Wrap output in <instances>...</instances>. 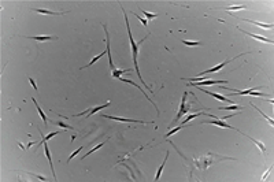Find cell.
I'll use <instances>...</instances> for the list:
<instances>
[{
	"label": "cell",
	"instance_id": "22",
	"mask_svg": "<svg viewBox=\"0 0 274 182\" xmlns=\"http://www.w3.org/2000/svg\"><path fill=\"white\" fill-rule=\"evenodd\" d=\"M251 105H252V107H254V108H256V110H258V112H259V114H261V115H262V117H263V118H264V119L267 120L269 123H270V125H271V126H273V125H274V122H273V119H271V118H269V117H267V115H266V114H263V112H262V111H261V110H259V108H258V107H255L254 104H251Z\"/></svg>",
	"mask_w": 274,
	"mask_h": 182
},
{
	"label": "cell",
	"instance_id": "12",
	"mask_svg": "<svg viewBox=\"0 0 274 182\" xmlns=\"http://www.w3.org/2000/svg\"><path fill=\"white\" fill-rule=\"evenodd\" d=\"M104 55H107V49H106V51H103V52H102V53H99V55H97V56H95V58L92 59V60H90V62L88 63L87 66H82V67H81V70H84V68H87V67H90V66L93 65V63H96V62H97V60H99L100 58H103Z\"/></svg>",
	"mask_w": 274,
	"mask_h": 182
},
{
	"label": "cell",
	"instance_id": "4",
	"mask_svg": "<svg viewBox=\"0 0 274 182\" xmlns=\"http://www.w3.org/2000/svg\"><path fill=\"white\" fill-rule=\"evenodd\" d=\"M199 91L200 92H204L206 94H210V96H213V97H215V99H218L219 101H225V103H233V104H234V101H233V100H230V99H228L226 96H222V94H219V93H214V92L207 91V89H203V88H200V86H199Z\"/></svg>",
	"mask_w": 274,
	"mask_h": 182
},
{
	"label": "cell",
	"instance_id": "24",
	"mask_svg": "<svg viewBox=\"0 0 274 182\" xmlns=\"http://www.w3.org/2000/svg\"><path fill=\"white\" fill-rule=\"evenodd\" d=\"M182 44H185V45H188V47H197V45H200L202 42L200 41H188V40H182Z\"/></svg>",
	"mask_w": 274,
	"mask_h": 182
},
{
	"label": "cell",
	"instance_id": "7",
	"mask_svg": "<svg viewBox=\"0 0 274 182\" xmlns=\"http://www.w3.org/2000/svg\"><path fill=\"white\" fill-rule=\"evenodd\" d=\"M239 131H240V130H239ZM240 133H241L243 136H245V137H247L248 140H251L252 143H254L255 145H256V146L259 148V149L262 151V153H266V146H264V144H263V143H261V141H258V140H255V138H252L251 136H247V134H245V133H243V131H240Z\"/></svg>",
	"mask_w": 274,
	"mask_h": 182
},
{
	"label": "cell",
	"instance_id": "13",
	"mask_svg": "<svg viewBox=\"0 0 274 182\" xmlns=\"http://www.w3.org/2000/svg\"><path fill=\"white\" fill-rule=\"evenodd\" d=\"M44 151H45V155H47V157H48V160H49V169H51V171H52V175H54V178H56V175H55V171H54V166H52L51 152H49L48 145H47V144H44Z\"/></svg>",
	"mask_w": 274,
	"mask_h": 182
},
{
	"label": "cell",
	"instance_id": "1",
	"mask_svg": "<svg viewBox=\"0 0 274 182\" xmlns=\"http://www.w3.org/2000/svg\"><path fill=\"white\" fill-rule=\"evenodd\" d=\"M122 11H123V14H125V22H126V30H128V34H129V40H130V45H132V55H133V62H134V67H136V70H137V75H139V78H140V81L143 82V84L145 85V82L143 81V78H141V75H140V73H139V65H137V53H139V45L141 44L143 41H144L147 37H144V39L141 40V41H139L137 44H136V41H134V39H133V36H132V30H130V26H129V19H128V15H126V13H125V10L122 8ZM147 88L151 91V88H149L148 85H145ZM152 92V91H151Z\"/></svg>",
	"mask_w": 274,
	"mask_h": 182
},
{
	"label": "cell",
	"instance_id": "6",
	"mask_svg": "<svg viewBox=\"0 0 274 182\" xmlns=\"http://www.w3.org/2000/svg\"><path fill=\"white\" fill-rule=\"evenodd\" d=\"M215 84H228V81H215V79H206V81H204V79H199V81H196L195 82V85H215Z\"/></svg>",
	"mask_w": 274,
	"mask_h": 182
},
{
	"label": "cell",
	"instance_id": "20",
	"mask_svg": "<svg viewBox=\"0 0 274 182\" xmlns=\"http://www.w3.org/2000/svg\"><path fill=\"white\" fill-rule=\"evenodd\" d=\"M200 115H206L203 112V111H200V112H196V114H190V115H188L187 118H185L184 119V122H182V123H187V122H189V120H192V119H195V118H197V117H200Z\"/></svg>",
	"mask_w": 274,
	"mask_h": 182
},
{
	"label": "cell",
	"instance_id": "28",
	"mask_svg": "<svg viewBox=\"0 0 274 182\" xmlns=\"http://www.w3.org/2000/svg\"><path fill=\"white\" fill-rule=\"evenodd\" d=\"M133 15H134L136 18H137V19H140V21H141V22H143V25H144V26H148V21L145 19V18H143V16L137 15V14H134V13H133Z\"/></svg>",
	"mask_w": 274,
	"mask_h": 182
},
{
	"label": "cell",
	"instance_id": "25",
	"mask_svg": "<svg viewBox=\"0 0 274 182\" xmlns=\"http://www.w3.org/2000/svg\"><path fill=\"white\" fill-rule=\"evenodd\" d=\"M56 134H59V131H52V133H49V134H48V136H45V137H43V140H41V141H40V143H39V144H41V143H45V141H47V140H51L52 137H55V136H56Z\"/></svg>",
	"mask_w": 274,
	"mask_h": 182
},
{
	"label": "cell",
	"instance_id": "33",
	"mask_svg": "<svg viewBox=\"0 0 274 182\" xmlns=\"http://www.w3.org/2000/svg\"><path fill=\"white\" fill-rule=\"evenodd\" d=\"M59 126H60V127H65V129H73V127H71V126H69V125H65V123H62V122H59Z\"/></svg>",
	"mask_w": 274,
	"mask_h": 182
},
{
	"label": "cell",
	"instance_id": "21",
	"mask_svg": "<svg viewBox=\"0 0 274 182\" xmlns=\"http://www.w3.org/2000/svg\"><path fill=\"white\" fill-rule=\"evenodd\" d=\"M141 13L145 15V19L147 21H149V19H155L156 16H158V14H152V13H148V11H145V10H141Z\"/></svg>",
	"mask_w": 274,
	"mask_h": 182
},
{
	"label": "cell",
	"instance_id": "10",
	"mask_svg": "<svg viewBox=\"0 0 274 182\" xmlns=\"http://www.w3.org/2000/svg\"><path fill=\"white\" fill-rule=\"evenodd\" d=\"M28 39L36 40V41H39V42H44V41H51V40H56L58 37H56V36H36V37H28Z\"/></svg>",
	"mask_w": 274,
	"mask_h": 182
},
{
	"label": "cell",
	"instance_id": "8",
	"mask_svg": "<svg viewBox=\"0 0 274 182\" xmlns=\"http://www.w3.org/2000/svg\"><path fill=\"white\" fill-rule=\"evenodd\" d=\"M243 33H245L247 36H249V37H252V39H255V40H261V41H263V42H269V44H273V40L271 39H266V37H263V36H258V34H252V33H248V32H245V30H243V29H240Z\"/></svg>",
	"mask_w": 274,
	"mask_h": 182
},
{
	"label": "cell",
	"instance_id": "23",
	"mask_svg": "<svg viewBox=\"0 0 274 182\" xmlns=\"http://www.w3.org/2000/svg\"><path fill=\"white\" fill-rule=\"evenodd\" d=\"M104 144H106V141H104V143H102V144H99V145H96V146H93V148H92V149L89 151V152L87 153V155H84L82 156V157H81V159H84V157H87V156H89L90 153H93L95 151H97V149H100V148H102V146H104Z\"/></svg>",
	"mask_w": 274,
	"mask_h": 182
},
{
	"label": "cell",
	"instance_id": "27",
	"mask_svg": "<svg viewBox=\"0 0 274 182\" xmlns=\"http://www.w3.org/2000/svg\"><path fill=\"white\" fill-rule=\"evenodd\" d=\"M184 127H187V125H181V126H178V127H175V129H173V130H170L167 134H166V137H170V136H173L174 133H177L178 130L180 129H184Z\"/></svg>",
	"mask_w": 274,
	"mask_h": 182
},
{
	"label": "cell",
	"instance_id": "16",
	"mask_svg": "<svg viewBox=\"0 0 274 182\" xmlns=\"http://www.w3.org/2000/svg\"><path fill=\"white\" fill-rule=\"evenodd\" d=\"M219 110H226V111H239V110H243L241 105L239 104H230V105H223V107H219Z\"/></svg>",
	"mask_w": 274,
	"mask_h": 182
},
{
	"label": "cell",
	"instance_id": "26",
	"mask_svg": "<svg viewBox=\"0 0 274 182\" xmlns=\"http://www.w3.org/2000/svg\"><path fill=\"white\" fill-rule=\"evenodd\" d=\"M226 11H240V10H245V6H234V7H226Z\"/></svg>",
	"mask_w": 274,
	"mask_h": 182
},
{
	"label": "cell",
	"instance_id": "29",
	"mask_svg": "<svg viewBox=\"0 0 274 182\" xmlns=\"http://www.w3.org/2000/svg\"><path fill=\"white\" fill-rule=\"evenodd\" d=\"M82 148H84V146H80V148H78L77 151H74V152L71 153V155H70V157H69V159H67V162H70V160L73 159V157H74L75 155H78V153H80V151H82Z\"/></svg>",
	"mask_w": 274,
	"mask_h": 182
},
{
	"label": "cell",
	"instance_id": "11",
	"mask_svg": "<svg viewBox=\"0 0 274 182\" xmlns=\"http://www.w3.org/2000/svg\"><path fill=\"white\" fill-rule=\"evenodd\" d=\"M36 13H40V14H45V15H63L66 14L67 11H62V13H55V11H49V10H43V8H34Z\"/></svg>",
	"mask_w": 274,
	"mask_h": 182
},
{
	"label": "cell",
	"instance_id": "30",
	"mask_svg": "<svg viewBox=\"0 0 274 182\" xmlns=\"http://www.w3.org/2000/svg\"><path fill=\"white\" fill-rule=\"evenodd\" d=\"M249 94H251V96H262V97L266 96V94L262 93V92H249Z\"/></svg>",
	"mask_w": 274,
	"mask_h": 182
},
{
	"label": "cell",
	"instance_id": "17",
	"mask_svg": "<svg viewBox=\"0 0 274 182\" xmlns=\"http://www.w3.org/2000/svg\"><path fill=\"white\" fill-rule=\"evenodd\" d=\"M123 73H130L129 68H126V70H119V68H114L113 73H111V75H113L114 78H118L119 79L121 78V74H123Z\"/></svg>",
	"mask_w": 274,
	"mask_h": 182
},
{
	"label": "cell",
	"instance_id": "5",
	"mask_svg": "<svg viewBox=\"0 0 274 182\" xmlns=\"http://www.w3.org/2000/svg\"><path fill=\"white\" fill-rule=\"evenodd\" d=\"M234 59V58H233ZM233 59H228V60H226V62H222V63H219L218 66H215V67H213V68H208V70H206V71H202V73H199V77H202V75L203 74H208V73H217V71H219V70H221V68L222 67H225L226 65H228V63H230L233 60Z\"/></svg>",
	"mask_w": 274,
	"mask_h": 182
},
{
	"label": "cell",
	"instance_id": "15",
	"mask_svg": "<svg viewBox=\"0 0 274 182\" xmlns=\"http://www.w3.org/2000/svg\"><path fill=\"white\" fill-rule=\"evenodd\" d=\"M32 101H33V103H34V105H36V108H37V111H39V114H40V117H41L43 122H44V123L47 125V122H48V120H47V117H45V114H44V112H43V110H41V108L39 107V103H37V101H36V99H34V97H32Z\"/></svg>",
	"mask_w": 274,
	"mask_h": 182
},
{
	"label": "cell",
	"instance_id": "2",
	"mask_svg": "<svg viewBox=\"0 0 274 182\" xmlns=\"http://www.w3.org/2000/svg\"><path fill=\"white\" fill-rule=\"evenodd\" d=\"M103 118L107 119H113V120H118V122H130V123H143V125H148V122H144V120L140 119H129V118H119V117H113V115H104L102 114Z\"/></svg>",
	"mask_w": 274,
	"mask_h": 182
},
{
	"label": "cell",
	"instance_id": "9",
	"mask_svg": "<svg viewBox=\"0 0 274 182\" xmlns=\"http://www.w3.org/2000/svg\"><path fill=\"white\" fill-rule=\"evenodd\" d=\"M263 86H256V88H249V89H247V91H233L232 93V96H245V94H249V92H254V91H258V89H262Z\"/></svg>",
	"mask_w": 274,
	"mask_h": 182
},
{
	"label": "cell",
	"instance_id": "31",
	"mask_svg": "<svg viewBox=\"0 0 274 182\" xmlns=\"http://www.w3.org/2000/svg\"><path fill=\"white\" fill-rule=\"evenodd\" d=\"M29 81H30V84H32V86H33V88H34V91H36V92L39 91V88H37V85H36V81H34V79H33V78H30V77H29Z\"/></svg>",
	"mask_w": 274,
	"mask_h": 182
},
{
	"label": "cell",
	"instance_id": "3",
	"mask_svg": "<svg viewBox=\"0 0 274 182\" xmlns=\"http://www.w3.org/2000/svg\"><path fill=\"white\" fill-rule=\"evenodd\" d=\"M204 125H217V126L219 127H225V129H234L233 126H230V125L226 123V120L223 119H218L217 117H214L213 115V120H207V122H203Z\"/></svg>",
	"mask_w": 274,
	"mask_h": 182
},
{
	"label": "cell",
	"instance_id": "14",
	"mask_svg": "<svg viewBox=\"0 0 274 182\" xmlns=\"http://www.w3.org/2000/svg\"><path fill=\"white\" fill-rule=\"evenodd\" d=\"M243 21H245V22H248V23H252V25H255V26H261V27H263V29H271V27H273L271 23H261V22L251 21V19H243Z\"/></svg>",
	"mask_w": 274,
	"mask_h": 182
},
{
	"label": "cell",
	"instance_id": "32",
	"mask_svg": "<svg viewBox=\"0 0 274 182\" xmlns=\"http://www.w3.org/2000/svg\"><path fill=\"white\" fill-rule=\"evenodd\" d=\"M270 172H271V167H270V169L267 170V171H266V174H264V175L262 177V181H264V179L267 178V175H269V174H270Z\"/></svg>",
	"mask_w": 274,
	"mask_h": 182
},
{
	"label": "cell",
	"instance_id": "19",
	"mask_svg": "<svg viewBox=\"0 0 274 182\" xmlns=\"http://www.w3.org/2000/svg\"><path fill=\"white\" fill-rule=\"evenodd\" d=\"M110 104H111V101H107V103H104L103 105H97V107H95V108H90L89 110V112L90 114H88V117H90L92 114H95V112H97V111H100L102 108H104V107H108Z\"/></svg>",
	"mask_w": 274,
	"mask_h": 182
},
{
	"label": "cell",
	"instance_id": "18",
	"mask_svg": "<svg viewBox=\"0 0 274 182\" xmlns=\"http://www.w3.org/2000/svg\"><path fill=\"white\" fill-rule=\"evenodd\" d=\"M169 155H170V153H169V151H167V152H166V157H164L163 163H162V164H161V167H159V169H158V172H156V175H155V181H158V179H159V177H161V174H162V170H163L164 164H166V162H167V157H169Z\"/></svg>",
	"mask_w": 274,
	"mask_h": 182
}]
</instances>
